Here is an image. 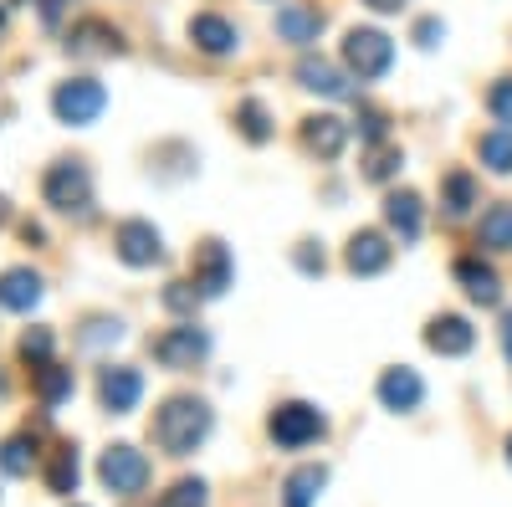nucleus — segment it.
Returning <instances> with one entry per match:
<instances>
[{
  "label": "nucleus",
  "instance_id": "nucleus-38",
  "mask_svg": "<svg viewBox=\"0 0 512 507\" xmlns=\"http://www.w3.org/2000/svg\"><path fill=\"white\" fill-rule=\"evenodd\" d=\"M369 11H379V16H395V11H405V0H364Z\"/></svg>",
  "mask_w": 512,
  "mask_h": 507
},
{
  "label": "nucleus",
  "instance_id": "nucleus-33",
  "mask_svg": "<svg viewBox=\"0 0 512 507\" xmlns=\"http://www.w3.org/2000/svg\"><path fill=\"white\" fill-rule=\"evenodd\" d=\"M487 113L502 123V129H512V77H497L487 88Z\"/></svg>",
  "mask_w": 512,
  "mask_h": 507
},
{
  "label": "nucleus",
  "instance_id": "nucleus-7",
  "mask_svg": "<svg viewBox=\"0 0 512 507\" xmlns=\"http://www.w3.org/2000/svg\"><path fill=\"white\" fill-rule=\"evenodd\" d=\"M205 354H210V333L195 328V323H180V328H169V333L154 338V359L164 369H195Z\"/></svg>",
  "mask_w": 512,
  "mask_h": 507
},
{
  "label": "nucleus",
  "instance_id": "nucleus-40",
  "mask_svg": "<svg viewBox=\"0 0 512 507\" xmlns=\"http://www.w3.org/2000/svg\"><path fill=\"white\" fill-rule=\"evenodd\" d=\"M502 349H507V364H512V308H507V318H502Z\"/></svg>",
  "mask_w": 512,
  "mask_h": 507
},
{
  "label": "nucleus",
  "instance_id": "nucleus-10",
  "mask_svg": "<svg viewBox=\"0 0 512 507\" xmlns=\"http://www.w3.org/2000/svg\"><path fill=\"white\" fill-rule=\"evenodd\" d=\"M477 344V328L466 323L461 313H436L431 323H425V349L441 354V359H461V354H472Z\"/></svg>",
  "mask_w": 512,
  "mask_h": 507
},
{
  "label": "nucleus",
  "instance_id": "nucleus-39",
  "mask_svg": "<svg viewBox=\"0 0 512 507\" xmlns=\"http://www.w3.org/2000/svg\"><path fill=\"white\" fill-rule=\"evenodd\" d=\"M62 6H67V0H41V21H47V26H57Z\"/></svg>",
  "mask_w": 512,
  "mask_h": 507
},
{
  "label": "nucleus",
  "instance_id": "nucleus-37",
  "mask_svg": "<svg viewBox=\"0 0 512 507\" xmlns=\"http://www.w3.org/2000/svg\"><path fill=\"white\" fill-rule=\"evenodd\" d=\"M297 267H303L308 277H318L323 272V251H313V241H303V246H297Z\"/></svg>",
  "mask_w": 512,
  "mask_h": 507
},
{
  "label": "nucleus",
  "instance_id": "nucleus-12",
  "mask_svg": "<svg viewBox=\"0 0 512 507\" xmlns=\"http://www.w3.org/2000/svg\"><path fill=\"white\" fill-rule=\"evenodd\" d=\"M139 395H144V374H139V369H128V364L103 369V379H98V400H103L108 415H128V410L139 405Z\"/></svg>",
  "mask_w": 512,
  "mask_h": 507
},
{
  "label": "nucleus",
  "instance_id": "nucleus-42",
  "mask_svg": "<svg viewBox=\"0 0 512 507\" xmlns=\"http://www.w3.org/2000/svg\"><path fill=\"white\" fill-rule=\"evenodd\" d=\"M72 507H77V502H72Z\"/></svg>",
  "mask_w": 512,
  "mask_h": 507
},
{
  "label": "nucleus",
  "instance_id": "nucleus-32",
  "mask_svg": "<svg viewBox=\"0 0 512 507\" xmlns=\"http://www.w3.org/2000/svg\"><path fill=\"white\" fill-rule=\"evenodd\" d=\"M159 507H210V497H205V482L200 477H185V482H175L164 497H159Z\"/></svg>",
  "mask_w": 512,
  "mask_h": 507
},
{
  "label": "nucleus",
  "instance_id": "nucleus-9",
  "mask_svg": "<svg viewBox=\"0 0 512 507\" xmlns=\"http://www.w3.org/2000/svg\"><path fill=\"white\" fill-rule=\"evenodd\" d=\"M67 52L72 57H123L128 47H123V31L118 26H108L103 16H88V21H77L67 31Z\"/></svg>",
  "mask_w": 512,
  "mask_h": 507
},
{
  "label": "nucleus",
  "instance_id": "nucleus-20",
  "mask_svg": "<svg viewBox=\"0 0 512 507\" xmlns=\"http://www.w3.org/2000/svg\"><path fill=\"white\" fill-rule=\"evenodd\" d=\"M477 200H482V190H477V180L466 175V169H451V175L441 180V210H446V221H466Z\"/></svg>",
  "mask_w": 512,
  "mask_h": 507
},
{
  "label": "nucleus",
  "instance_id": "nucleus-3",
  "mask_svg": "<svg viewBox=\"0 0 512 507\" xmlns=\"http://www.w3.org/2000/svg\"><path fill=\"white\" fill-rule=\"evenodd\" d=\"M390 62H395V41L384 36V31H374V26H354V31L344 36V67H349L359 82L384 77V72H390Z\"/></svg>",
  "mask_w": 512,
  "mask_h": 507
},
{
  "label": "nucleus",
  "instance_id": "nucleus-4",
  "mask_svg": "<svg viewBox=\"0 0 512 507\" xmlns=\"http://www.w3.org/2000/svg\"><path fill=\"white\" fill-rule=\"evenodd\" d=\"M267 431H272V441H277V446L297 451V446L323 441L328 420H323V415H318V405H308V400H287V405H277V410H272Z\"/></svg>",
  "mask_w": 512,
  "mask_h": 507
},
{
  "label": "nucleus",
  "instance_id": "nucleus-11",
  "mask_svg": "<svg viewBox=\"0 0 512 507\" xmlns=\"http://www.w3.org/2000/svg\"><path fill=\"white\" fill-rule=\"evenodd\" d=\"M195 287H200V298H221V292L231 287V251L226 241H200L195 246Z\"/></svg>",
  "mask_w": 512,
  "mask_h": 507
},
{
  "label": "nucleus",
  "instance_id": "nucleus-26",
  "mask_svg": "<svg viewBox=\"0 0 512 507\" xmlns=\"http://www.w3.org/2000/svg\"><path fill=\"white\" fill-rule=\"evenodd\" d=\"M236 129H241L251 144H267V139H272V113L256 103V98H241V103H236Z\"/></svg>",
  "mask_w": 512,
  "mask_h": 507
},
{
  "label": "nucleus",
  "instance_id": "nucleus-28",
  "mask_svg": "<svg viewBox=\"0 0 512 507\" xmlns=\"http://www.w3.org/2000/svg\"><path fill=\"white\" fill-rule=\"evenodd\" d=\"M36 467V441L31 436H11L6 446H0V472L6 477H26Z\"/></svg>",
  "mask_w": 512,
  "mask_h": 507
},
{
  "label": "nucleus",
  "instance_id": "nucleus-2",
  "mask_svg": "<svg viewBox=\"0 0 512 507\" xmlns=\"http://www.w3.org/2000/svg\"><path fill=\"white\" fill-rule=\"evenodd\" d=\"M41 195L47 205H57L62 216H88L93 210V175L82 159H57L47 169V180H41Z\"/></svg>",
  "mask_w": 512,
  "mask_h": 507
},
{
  "label": "nucleus",
  "instance_id": "nucleus-35",
  "mask_svg": "<svg viewBox=\"0 0 512 507\" xmlns=\"http://www.w3.org/2000/svg\"><path fill=\"white\" fill-rule=\"evenodd\" d=\"M384 129H390V118H384L379 108H364V113H359V134H364L369 144H384Z\"/></svg>",
  "mask_w": 512,
  "mask_h": 507
},
{
  "label": "nucleus",
  "instance_id": "nucleus-25",
  "mask_svg": "<svg viewBox=\"0 0 512 507\" xmlns=\"http://www.w3.org/2000/svg\"><path fill=\"white\" fill-rule=\"evenodd\" d=\"M477 246L487 251H512V205H492L482 226H477Z\"/></svg>",
  "mask_w": 512,
  "mask_h": 507
},
{
  "label": "nucleus",
  "instance_id": "nucleus-30",
  "mask_svg": "<svg viewBox=\"0 0 512 507\" xmlns=\"http://www.w3.org/2000/svg\"><path fill=\"white\" fill-rule=\"evenodd\" d=\"M16 354H21L31 369L52 364V328H26V333H21V344H16Z\"/></svg>",
  "mask_w": 512,
  "mask_h": 507
},
{
  "label": "nucleus",
  "instance_id": "nucleus-23",
  "mask_svg": "<svg viewBox=\"0 0 512 507\" xmlns=\"http://www.w3.org/2000/svg\"><path fill=\"white\" fill-rule=\"evenodd\" d=\"M323 487H328V467H297L282 482V507H313Z\"/></svg>",
  "mask_w": 512,
  "mask_h": 507
},
{
  "label": "nucleus",
  "instance_id": "nucleus-24",
  "mask_svg": "<svg viewBox=\"0 0 512 507\" xmlns=\"http://www.w3.org/2000/svg\"><path fill=\"white\" fill-rule=\"evenodd\" d=\"M31 385H36L41 405H62L72 395V369L67 364H41V369H31Z\"/></svg>",
  "mask_w": 512,
  "mask_h": 507
},
{
  "label": "nucleus",
  "instance_id": "nucleus-41",
  "mask_svg": "<svg viewBox=\"0 0 512 507\" xmlns=\"http://www.w3.org/2000/svg\"><path fill=\"white\" fill-rule=\"evenodd\" d=\"M507 461H512V436H507Z\"/></svg>",
  "mask_w": 512,
  "mask_h": 507
},
{
  "label": "nucleus",
  "instance_id": "nucleus-14",
  "mask_svg": "<svg viewBox=\"0 0 512 507\" xmlns=\"http://www.w3.org/2000/svg\"><path fill=\"white\" fill-rule=\"evenodd\" d=\"M456 282L466 287V298H472V303H482V308H497L502 303V277L482 262V257H456Z\"/></svg>",
  "mask_w": 512,
  "mask_h": 507
},
{
  "label": "nucleus",
  "instance_id": "nucleus-27",
  "mask_svg": "<svg viewBox=\"0 0 512 507\" xmlns=\"http://www.w3.org/2000/svg\"><path fill=\"white\" fill-rule=\"evenodd\" d=\"M477 154H482V164L492 169V175H512V129H492V134H482Z\"/></svg>",
  "mask_w": 512,
  "mask_h": 507
},
{
  "label": "nucleus",
  "instance_id": "nucleus-5",
  "mask_svg": "<svg viewBox=\"0 0 512 507\" xmlns=\"http://www.w3.org/2000/svg\"><path fill=\"white\" fill-rule=\"evenodd\" d=\"M103 108H108V88L98 77H72V82H62V88L52 93V113L62 123H72V129H88Z\"/></svg>",
  "mask_w": 512,
  "mask_h": 507
},
{
  "label": "nucleus",
  "instance_id": "nucleus-16",
  "mask_svg": "<svg viewBox=\"0 0 512 507\" xmlns=\"http://www.w3.org/2000/svg\"><path fill=\"white\" fill-rule=\"evenodd\" d=\"M303 144L318 159H338V154H344V144H349V123L333 118V113H313V118H303Z\"/></svg>",
  "mask_w": 512,
  "mask_h": 507
},
{
  "label": "nucleus",
  "instance_id": "nucleus-13",
  "mask_svg": "<svg viewBox=\"0 0 512 507\" xmlns=\"http://www.w3.org/2000/svg\"><path fill=\"white\" fill-rule=\"evenodd\" d=\"M390 257H395V246L384 241L379 231H354V236H349V251H344V262H349L354 277L384 272V267H390Z\"/></svg>",
  "mask_w": 512,
  "mask_h": 507
},
{
  "label": "nucleus",
  "instance_id": "nucleus-31",
  "mask_svg": "<svg viewBox=\"0 0 512 507\" xmlns=\"http://www.w3.org/2000/svg\"><path fill=\"white\" fill-rule=\"evenodd\" d=\"M77 451L72 446H62L57 456H52V472H47V482H52V492H77Z\"/></svg>",
  "mask_w": 512,
  "mask_h": 507
},
{
  "label": "nucleus",
  "instance_id": "nucleus-34",
  "mask_svg": "<svg viewBox=\"0 0 512 507\" xmlns=\"http://www.w3.org/2000/svg\"><path fill=\"white\" fill-rule=\"evenodd\" d=\"M195 303H200V287L195 282H169L164 287V308L169 313H195Z\"/></svg>",
  "mask_w": 512,
  "mask_h": 507
},
{
  "label": "nucleus",
  "instance_id": "nucleus-29",
  "mask_svg": "<svg viewBox=\"0 0 512 507\" xmlns=\"http://www.w3.org/2000/svg\"><path fill=\"white\" fill-rule=\"evenodd\" d=\"M400 164H405V154H400L395 144H374L369 159H364V180L384 185V180H395V175H400Z\"/></svg>",
  "mask_w": 512,
  "mask_h": 507
},
{
  "label": "nucleus",
  "instance_id": "nucleus-1",
  "mask_svg": "<svg viewBox=\"0 0 512 507\" xmlns=\"http://www.w3.org/2000/svg\"><path fill=\"white\" fill-rule=\"evenodd\" d=\"M210 405L205 400H195V395H175V400H164L159 405V415H154V441H159V451H169V456H190L205 436H210Z\"/></svg>",
  "mask_w": 512,
  "mask_h": 507
},
{
  "label": "nucleus",
  "instance_id": "nucleus-19",
  "mask_svg": "<svg viewBox=\"0 0 512 507\" xmlns=\"http://www.w3.org/2000/svg\"><path fill=\"white\" fill-rule=\"evenodd\" d=\"M190 41H195V52H205V57H226V52H236V26L231 21H221V16H195L190 21Z\"/></svg>",
  "mask_w": 512,
  "mask_h": 507
},
{
  "label": "nucleus",
  "instance_id": "nucleus-8",
  "mask_svg": "<svg viewBox=\"0 0 512 507\" xmlns=\"http://www.w3.org/2000/svg\"><path fill=\"white\" fill-rule=\"evenodd\" d=\"M113 251L128 267H154V262H164V236L149 221H123L113 231Z\"/></svg>",
  "mask_w": 512,
  "mask_h": 507
},
{
  "label": "nucleus",
  "instance_id": "nucleus-21",
  "mask_svg": "<svg viewBox=\"0 0 512 507\" xmlns=\"http://www.w3.org/2000/svg\"><path fill=\"white\" fill-rule=\"evenodd\" d=\"M297 82H303L308 93H323V98H349L344 72H338L333 62H323V57H303V62H297Z\"/></svg>",
  "mask_w": 512,
  "mask_h": 507
},
{
  "label": "nucleus",
  "instance_id": "nucleus-36",
  "mask_svg": "<svg viewBox=\"0 0 512 507\" xmlns=\"http://www.w3.org/2000/svg\"><path fill=\"white\" fill-rule=\"evenodd\" d=\"M441 36H446V26H441L436 16H425V21L415 26V41H420V47H425V52H431V47H436V41H441Z\"/></svg>",
  "mask_w": 512,
  "mask_h": 507
},
{
  "label": "nucleus",
  "instance_id": "nucleus-15",
  "mask_svg": "<svg viewBox=\"0 0 512 507\" xmlns=\"http://www.w3.org/2000/svg\"><path fill=\"white\" fill-rule=\"evenodd\" d=\"M425 400V385H420V374L415 369H384L379 374V405L384 410H395V415H405V410H415Z\"/></svg>",
  "mask_w": 512,
  "mask_h": 507
},
{
  "label": "nucleus",
  "instance_id": "nucleus-17",
  "mask_svg": "<svg viewBox=\"0 0 512 507\" xmlns=\"http://www.w3.org/2000/svg\"><path fill=\"white\" fill-rule=\"evenodd\" d=\"M36 303H41V277L31 267L0 272V308H6V313H31Z\"/></svg>",
  "mask_w": 512,
  "mask_h": 507
},
{
  "label": "nucleus",
  "instance_id": "nucleus-22",
  "mask_svg": "<svg viewBox=\"0 0 512 507\" xmlns=\"http://www.w3.org/2000/svg\"><path fill=\"white\" fill-rule=\"evenodd\" d=\"M318 31H323V11H313V6H282L277 11V36L282 41L308 47V41H318Z\"/></svg>",
  "mask_w": 512,
  "mask_h": 507
},
{
  "label": "nucleus",
  "instance_id": "nucleus-6",
  "mask_svg": "<svg viewBox=\"0 0 512 507\" xmlns=\"http://www.w3.org/2000/svg\"><path fill=\"white\" fill-rule=\"evenodd\" d=\"M98 477H103L108 492L134 497V492L149 487V456H144L139 446H108L103 461H98Z\"/></svg>",
  "mask_w": 512,
  "mask_h": 507
},
{
  "label": "nucleus",
  "instance_id": "nucleus-18",
  "mask_svg": "<svg viewBox=\"0 0 512 507\" xmlns=\"http://www.w3.org/2000/svg\"><path fill=\"white\" fill-rule=\"evenodd\" d=\"M384 221H390V231L400 241H415L420 236V221H425V205L415 190H390L384 195Z\"/></svg>",
  "mask_w": 512,
  "mask_h": 507
}]
</instances>
